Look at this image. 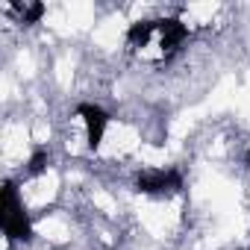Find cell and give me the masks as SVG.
<instances>
[{
  "label": "cell",
  "mask_w": 250,
  "mask_h": 250,
  "mask_svg": "<svg viewBox=\"0 0 250 250\" xmlns=\"http://www.w3.org/2000/svg\"><path fill=\"white\" fill-rule=\"evenodd\" d=\"M0 221H3V232L9 241H30L33 238V224H30V215L24 212V206L18 203L15 183L3 186V212H0Z\"/></svg>",
  "instance_id": "obj_1"
},
{
  "label": "cell",
  "mask_w": 250,
  "mask_h": 250,
  "mask_svg": "<svg viewBox=\"0 0 250 250\" xmlns=\"http://www.w3.org/2000/svg\"><path fill=\"white\" fill-rule=\"evenodd\" d=\"M183 188V174L177 168H162V171H145L136 177V191L142 194H153V197H162V194H177Z\"/></svg>",
  "instance_id": "obj_2"
},
{
  "label": "cell",
  "mask_w": 250,
  "mask_h": 250,
  "mask_svg": "<svg viewBox=\"0 0 250 250\" xmlns=\"http://www.w3.org/2000/svg\"><path fill=\"white\" fill-rule=\"evenodd\" d=\"M77 115L85 121V142H88V150H97L100 142H103V133L109 127V112L97 103H80L77 106Z\"/></svg>",
  "instance_id": "obj_3"
},
{
  "label": "cell",
  "mask_w": 250,
  "mask_h": 250,
  "mask_svg": "<svg viewBox=\"0 0 250 250\" xmlns=\"http://www.w3.org/2000/svg\"><path fill=\"white\" fill-rule=\"evenodd\" d=\"M188 39V27L180 18H162L159 21V47L162 53H174Z\"/></svg>",
  "instance_id": "obj_4"
},
{
  "label": "cell",
  "mask_w": 250,
  "mask_h": 250,
  "mask_svg": "<svg viewBox=\"0 0 250 250\" xmlns=\"http://www.w3.org/2000/svg\"><path fill=\"white\" fill-rule=\"evenodd\" d=\"M153 33H159V21H136V24L127 30V42H130L133 47H145Z\"/></svg>",
  "instance_id": "obj_5"
},
{
  "label": "cell",
  "mask_w": 250,
  "mask_h": 250,
  "mask_svg": "<svg viewBox=\"0 0 250 250\" xmlns=\"http://www.w3.org/2000/svg\"><path fill=\"white\" fill-rule=\"evenodd\" d=\"M47 165H50V153H47V150H36V153L30 156V162H27V177H39V174H44Z\"/></svg>",
  "instance_id": "obj_6"
},
{
  "label": "cell",
  "mask_w": 250,
  "mask_h": 250,
  "mask_svg": "<svg viewBox=\"0 0 250 250\" xmlns=\"http://www.w3.org/2000/svg\"><path fill=\"white\" fill-rule=\"evenodd\" d=\"M15 9H21V6H15ZM21 12H24V24H36L44 15V3H33L30 9H21Z\"/></svg>",
  "instance_id": "obj_7"
}]
</instances>
